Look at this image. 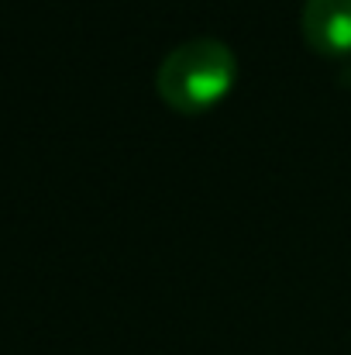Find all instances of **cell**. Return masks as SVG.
<instances>
[{
    "label": "cell",
    "instance_id": "obj_1",
    "mask_svg": "<svg viewBox=\"0 0 351 355\" xmlns=\"http://www.w3.org/2000/svg\"><path fill=\"white\" fill-rule=\"evenodd\" d=\"M237 73L241 66L231 45L200 35L165 52L155 69V94L169 111L183 118H200L231 97Z\"/></svg>",
    "mask_w": 351,
    "mask_h": 355
},
{
    "label": "cell",
    "instance_id": "obj_2",
    "mask_svg": "<svg viewBox=\"0 0 351 355\" xmlns=\"http://www.w3.org/2000/svg\"><path fill=\"white\" fill-rule=\"evenodd\" d=\"M300 35L321 59L351 55V0H303Z\"/></svg>",
    "mask_w": 351,
    "mask_h": 355
}]
</instances>
